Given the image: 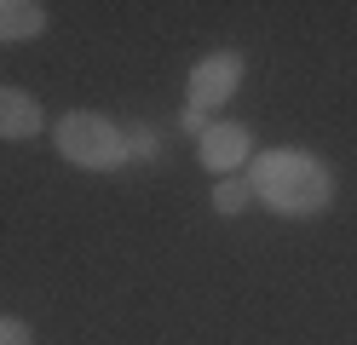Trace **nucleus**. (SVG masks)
<instances>
[{
    "label": "nucleus",
    "mask_w": 357,
    "mask_h": 345,
    "mask_svg": "<svg viewBox=\"0 0 357 345\" xmlns=\"http://www.w3.org/2000/svg\"><path fill=\"white\" fill-rule=\"evenodd\" d=\"M52 150L81 173H121L127 167V132L98 109H70L52 121Z\"/></svg>",
    "instance_id": "nucleus-2"
},
{
    "label": "nucleus",
    "mask_w": 357,
    "mask_h": 345,
    "mask_svg": "<svg viewBox=\"0 0 357 345\" xmlns=\"http://www.w3.org/2000/svg\"><path fill=\"white\" fill-rule=\"evenodd\" d=\"M47 23H52V12L40 6V0H0V46L47 35Z\"/></svg>",
    "instance_id": "nucleus-6"
},
{
    "label": "nucleus",
    "mask_w": 357,
    "mask_h": 345,
    "mask_svg": "<svg viewBox=\"0 0 357 345\" xmlns=\"http://www.w3.org/2000/svg\"><path fill=\"white\" fill-rule=\"evenodd\" d=\"M208 201H213V213H219V219H236L242 207L254 201V190H248V178H242V173H231V178H219V184H213V196H208Z\"/></svg>",
    "instance_id": "nucleus-7"
},
{
    "label": "nucleus",
    "mask_w": 357,
    "mask_h": 345,
    "mask_svg": "<svg viewBox=\"0 0 357 345\" xmlns=\"http://www.w3.org/2000/svg\"><path fill=\"white\" fill-rule=\"evenodd\" d=\"M196 161L213 173V178H231V173H248V161H254V132L248 121H208V132L196 138Z\"/></svg>",
    "instance_id": "nucleus-4"
},
{
    "label": "nucleus",
    "mask_w": 357,
    "mask_h": 345,
    "mask_svg": "<svg viewBox=\"0 0 357 345\" xmlns=\"http://www.w3.org/2000/svg\"><path fill=\"white\" fill-rule=\"evenodd\" d=\"M0 345H35V328L24 316H0Z\"/></svg>",
    "instance_id": "nucleus-9"
},
{
    "label": "nucleus",
    "mask_w": 357,
    "mask_h": 345,
    "mask_svg": "<svg viewBox=\"0 0 357 345\" xmlns=\"http://www.w3.org/2000/svg\"><path fill=\"white\" fill-rule=\"evenodd\" d=\"M248 190L259 207H271L277 219H317L334 201V167L317 150L282 144V150H254L248 161Z\"/></svg>",
    "instance_id": "nucleus-1"
},
{
    "label": "nucleus",
    "mask_w": 357,
    "mask_h": 345,
    "mask_svg": "<svg viewBox=\"0 0 357 345\" xmlns=\"http://www.w3.org/2000/svg\"><path fill=\"white\" fill-rule=\"evenodd\" d=\"M242 69H248V63H242L236 46H219V52L196 58L190 75H185V109L219 121V109H225V104L236 98V86H242Z\"/></svg>",
    "instance_id": "nucleus-3"
},
{
    "label": "nucleus",
    "mask_w": 357,
    "mask_h": 345,
    "mask_svg": "<svg viewBox=\"0 0 357 345\" xmlns=\"http://www.w3.org/2000/svg\"><path fill=\"white\" fill-rule=\"evenodd\" d=\"M47 132V104L24 86H0V138L6 144H29Z\"/></svg>",
    "instance_id": "nucleus-5"
},
{
    "label": "nucleus",
    "mask_w": 357,
    "mask_h": 345,
    "mask_svg": "<svg viewBox=\"0 0 357 345\" xmlns=\"http://www.w3.org/2000/svg\"><path fill=\"white\" fill-rule=\"evenodd\" d=\"M155 144H162V138H155V127H144V121L127 132V155H132V161H155V155H162Z\"/></svg>",
    "instance_id": "nucleus-8"
}]
</instances>
